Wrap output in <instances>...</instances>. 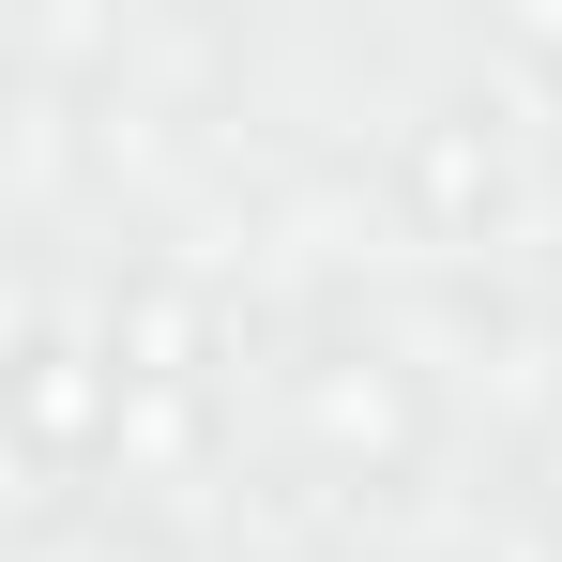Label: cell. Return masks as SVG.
<instances>
[]
</instances>
